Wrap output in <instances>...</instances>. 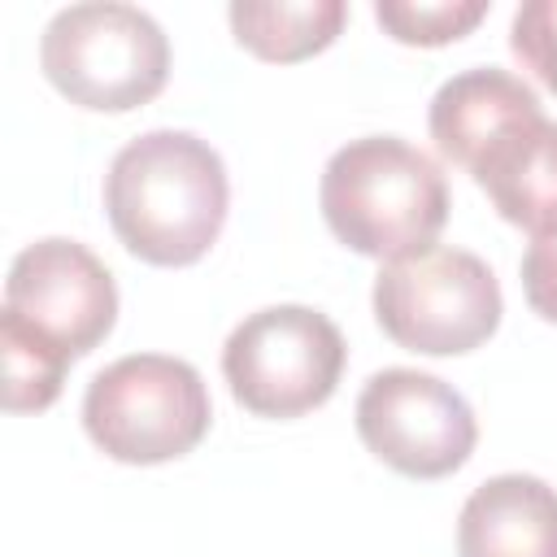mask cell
<instances>
[{
    "instance_id": "cell-1",
    "label": "cell",
    "mask_w": 557,
    "mask_h": 557,
    "mask_svg": "<svg viewBox=\"0 0 557 557\" xmlns=\"http://www.w3.org/2000/svg\"><path fill=\"white\" fill-rule=\"evenodd\" d=\"M231 209L218 148L191 131H144L117 148L104 174V213L122 248L148 265L200 261Z\"/></svg>"
},
{
    "instance_id": "cell-2",
    "label": "cell",
    "mask_w": 557,
    "mask_h": 557,
    "mask_svg": "<svg viewBox=\"0 0 557 557\" xmlns=\"http://www.w3.org/2000/svg\"><path fill=\"white\" fill-rule=\"evenodd\" d=\"M318 205L331 235L374 261H405L435 248L448 222L444 170L400 135H361L331 152Z\"/></svg>"
},
{
    "instance_id": "cell-3",
    "label": "cell",
    "mask_w": 557,
    "mask_h": 557,
    "mask_svg": "<svg viewBox=\"0 0 557 557\" xmlns=\"http://www.w3.org/2000/svg\"><path fill=\"white\" fill-rule=\"evenodd\" d=\"M44 78L78 109L126 113L148 104L170 78V39L135 4L87 0L57 9L39 35Z\"/></svg>"
},
{
    "instance_id": "cell-4",
    "label": "cell",
    "mask_w": 557,
    "mask_h": 557,
    "mask_svg": "<svg viewBox=\"0 0 557 557\" xmlns=\"http://www.w3.org/2000/svg\"><path fill=\"white\" fill-rule=\"evenodd\" d=\"M213 422L200 370L170 352H131L96 370L83 392L87 440L122 466L187 457Z\"/></svg>"
},
{
    "instance_id": "cell-5",
    "label": "cell",
    "mask_w": 557,
    "mask_h": 557,
    "mask_svg": "<svg viewBox=\"0 0 557 557\" xmlns=\"http://www.w3.org/2000/svg\"><path fill=\"white\" fill-rule=\"evenodd\" d=\"M383 335L422 357H461L500 326L505 296L492 265L466 248H426L387 261L370 292Z\"/></svg>"
},
{
    "instance_id": "cell-6",
    "label": "cell",
    "mask_w": 557,
    "mask_h": 557,
    "mask_svg": "<svg viewBox=\"0 0 557 557\" xmlns=\"http://www.w3.org/2000/svg\"><path fill=\"white\" fill-rule=\"evenodd\" d=\"M348 348L339 326L309 305H265L222 344L231 396L257 418H300L339 387Z\"/></svg>"
},
{
    "instance_id": "cell-7",
    "label": "cell",
    "mask_w": 557,
    "mask_h": 557,
    "mask_svg": "<svg viewBox=\"0 0 557 557\" xmlns=\"http://www.w3.org/2000/svg\"><path fill=\"white\" fill-rule=\"evenodd\" d=\"M361 444L409 479H444L461 470L479 444V422L470 400L409 366H387L366 379L352 409Z\"/></svg>"
},
{
    "instance_id": "cell-8",
    "label": "cell",
    "mask_w": 557,
    "mask_h": 557,
    "mask_svg": "<svg viewBox=\"0 0 557 557\" xmlns=\"http://www.w3.org/2000/svg\"><path fill=\"white\" fill-rule=\"evenodd\" d=\"M4 309L22 313L70 357H83L117 322V283L87 244L48 235L13 257L4 278Z\"/></svg>"
},
{
    "instance_id": "cell-9",
    "label": "cell",
    "mask_w": 557,
    "mask_h": 557,
    "mask_svg": "<svg viewBox=\"0 0 557 557\" xmlns=\"http://www.w3.org/2000/svg\"><path fill=\"white\" fill-rule=\"evenodd\" d=\"M535 117H544L540 96L500 65H474L444 78L426 109L435 148L466 170H474L487 148H496L509 131Z\"/></svg>"
},
{
    "instance_id": "cell-10",
    "label": "cell",
    "mask_w": 557,
    "mask_h": 557,
    "mask_svg": "<svg viewBox=\"0 0 557 557\" xmlns=\"http://www.w3.org/2000/svg\"><path fill=\"white\" fill-rule=\"evenodd\" d=\"M457 557H557V487L535 474L479 483L457 513Z\"/></svg>"
},
{
    "instance_id": "cell-11",
    "label": "cell",
    "mask_w": 557,
    "mask_h": 557,
    "mask_svg": "<svg viewBox=\"0 0 557 557\" xmlns=\"http://www.w3.org/2000/svg\"><path fill=\"white\" fill-rule=\"evenodd\" d=\"M470 174L505 222L531 231V239L557 235V122H522Z\"/></svg>"
},
{
    "instance_id": "cell-12",
    "label": "cell",
    "mask_w": 557,
    "mask_h": 557,
    "mask_svg": "<svg viewBox=\"0 0 557 557\" xmlns=\"http://www.w3.org/2000/svg\"><path fill=\"white\" fill-rule=\"evenodd\" d=\"M239 48L261 61H305L335 44L348 22L344 0H235L226 9Z\"/></svg>"
},
{
    "instance_id": "cell-13",
    "label": "cell",
    "mask_w": 557,
    "mask_h": 557,
    "mask_svg": "<svg viewBox=\"0 0 557 557\" xmlns=\"http://www.w3.org/2000/svg\"><path fill=\"white\" fill-rule=\"evenodd\" d=\"M0 357H4V409L9 413H39L48 409L70 370V352L39 335L22 313L0 309Z\"/></svg>"
},
{
    "instance_id": "cell-14",
    "label": "cell",
    "mask_w": 557,
    "mask_h": 557,
    "mask_svg": "<svg viewBox=\"0 0 557 557\" xmlns=\"http://www.w3.org/2000/svg\"><path fill=\"white\" fill-rule=\"evenodd\" d=\"M487 17V0H379L374 22L396 44L440 48L470 35Z\"/></svg>"
},
{
    "instance_id": "cell-15",
    "label": "cell",
    "mask_w": 557,
    "mask_h": 557,
    "mask_svg": "<svg viewBox=\"0 0 557 557\" xmlns=\"http://www.w3.org/2000/svg\"><path fill=\"white\" fill-rule=\"evenodd\" d=\"M509 48L548 91H557V0L518 4L509 22Z\"/></svg>"
},
{
    "instance_id": "cell-16",
    "label": "cell",
    "mask_w": 557,
    "mask_h": 557,
    "mask_svg": "<svg viewBox=\"0 0 557 557\" xmlns=\"http://www.w3.org/2000/svg\"><path fill=\"white\" fill-rule=\"evenodd\" d=\"M522 296L544 322L557 326V235H540L522 252Z\"/></svg>"
}]
</instances>
